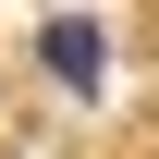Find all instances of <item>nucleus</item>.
I'll list each match as a JSON object with an SVG mask.
<instances>
[{"instance_id": "nucleus-1", "label": "nucleus", "mask_w": 159, "mask_h": 159, "mask_svg": "<svg viewBox=\"0 0 159 159\" xmlns=\"http://www.w3.org/2000/svg\"><path fill=\"white\" fill-rule=\"evenodd\" d=\"M37 61H49L61 86H98V74H110V37H98V12H49V25H37Z\"/></svg>"}]
</instances>
